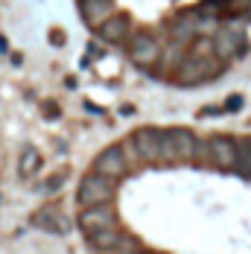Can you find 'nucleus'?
Listing matches in <instances>:
<instances>
[{
    "label": "nucleus",
    "mask_w": 251,
    "mask_h": 254,
    "mask_svg": "<svg viewBox=\"0 0 251 254\" xmlns=\"http://www.w3.org/2000/svg\"><path fill=\"white\" fill-rule=\"evenodd\" d=\"M222 70V59L219 56H190L187 62H181L178 67V82L184 85H199L204 79L216 76Z\"/></svg>",
    "instance_id": "1"
},
{
    "label": "nucleus",
    "mask_w": 251,
    "mask_h": 254,
    "mask_svg": "<svg viewBox=\"0 0 251 254\" xmlns=\"http://www.w3.org/2000/svg\"><path fill=\"white\" fill-rule=\"evenodd\" d=\"M76 199H79L82 207L111 202V199H114V181L100 176V173H91V176L82 178V184H79V190H76Z\"/></svg>",
    "instance_id": "2"
},
{
    "label": "nucleus",
    "mask_w": 251,
    "mask_h": 254,
    "mask_svg": "<svg viewBox=\"0 0 251 254\" xmlns=\"http://www.w3.org/2000/svg\"><path fill=\"white\" fill-rule=\"evenodd\" d=\"M126 47H128L131 62L140 64V67H152V64L161 59V53H164L161 41H158L152 32H131L128 41H126Z\"/></svg>",
    "instance_id": "3"
},
{
    "label": "nucleus",
    "mask_w": 251,
    "mask_h": 254,
    "mask_svg": "<svg viewBox=\"0 0 251 254\" xmlns=\"http://www.w3.org/2000/svg\"><path fill=\"white\" fill-rule=\"evenodd\" d=\"M204 164L231 170L237 164V140H231V137H210V140H204Z\"/></svg>",
    "instance_id": "4"
},
{
    "label": "nucleus",
    "mask_w": 251,
    "mask_h": 254,
    "mask_svg": "<svg viewBox=\"0 0 251 254\" xmlns=\"http://www.w3.org/2000/svg\"><path fill=\"white\" fill-rule=\"evenodd\" d=\"M131 167H128V161H126V155L120 146H108V149H102L97 155V161H94V173H100V176L111 178V181H117V178H123Z\"/></svg>",
    "instance_id": "5"
},
{
    "label": "nucleus",
    "mask_w": 251,
    "mask_h": 254,
    "mask_svg": "<svg viewBox=\"0 0 251 254\" xmlns=\"http://www.w3.org/2000/svg\"><path fill=\"white\" fill-rule=\"evenodd\" d=\"M79 225L82 231L94 234V231H102V228H117V213L114 207L105 202V204H91L79 213Z\"/></svg>",
    "instance_id": "6"
},
{
    "label": "nucleus",
    "mask_w": 251,
    "mask_h": 254,
    "mask_svg": "<svg viewBox=\"0 0 251 254\" xmlns=\"http://www.w3.org/2000/svg\"><path fill=\"white\" fill-rule=\"evenodd\" d=\"M243 47H246V32L240 26H222L213 38V53L219 59H225L231 53H240Z\"/></svg>",
    "instance_id": "7"
},
{
    "label": "nucleus",
    "mask_w": 251,
    "mask_h": 254,
    "mask_svg": "<svg viewBox=\"0 0 251 254\" xmlns=\"http://www.w3.org/2000/svg\"><path fill=\"white\" fill-rule=\"evenodd\" d=\"M117 15V3L114 0H82V18L91 29L102 26L108 18Z\"/></svg>",
    "instance_id": "8"
},
{
    "label": "nucleus",
    "mask_w": 251,
    "mask_h": 254,
    "mask_svg": "<svg viewBox=\"0 0 251 254\" xmlns=\"http://www.w3.org/2000/svg\"><path fill=\"white\" fill-rule=\"evenodd\" d=\"M88 240H91V246H94V249H100V252H117V249L131 246V240H128V237H123L117 228L94 231V234H88Z\"/></svg>",
    "instance_id": "9"
},
{
    "label": "nucleus",
    "mask_w": 251,
    "mask_h": 254,
    "mask_svg": "<svg viewBox=\"0 0 251 254\" xmlns=\"http://www.w3.org/2000/svg\"><path fill=\"white\" fill-rule=\"evenodd\" d=\"M97 32H100V38L105 44H126L128 41V35H131V26L126 18H108L102 26H97Z\"/></svg>",
    "instance_id": "10"
},
{
    "label": "nucleus",
    "mask_w": 251,
    "mask_h": 254,
    "mask_svg": "<svg viewBox=\"0 0 251 254\" xmlns=\"http://www.w3.org/2000/svg\"><path fill=\"white\" fill-rule=\"evenodd\" d=\"M35 222L44 225V228H50V231H56V234H62V231L67 228V222H64L59 213H53V210H41V213L35 216Z\"/></svg>",
    "instance_id": "11"
},
{
    "label": "nucleus",
    "mask_w": 251,
    "mask_h": 254,
    "mask_svg": "<svg viewBox=\"0 0 251 254\" xmlns=\"http://www.w3.org/2000/svg\"><path fill=\"white\" fill-rule=\"evenodd\" d=\"M35 170H38V152H35V149H26L24 161H21V173L29 176V173H35Z\"/></svg>",
    "instance_id": "12"
},
{
    "label": "nucleus",
    "mask_w": 251,
    "mask_h": 254,
    "mask_svg": "<svg viewBox=\"0 0 251 254\" xmlns=\"http://www.w3.org/2000/svg\"><path fill=\"white\" fill-rule=\"evenodd\" d=\"M111 254H146V252H137V249H131V246H126V249H117V252Z\"/></svg>",
    "instance_id": "13"
}]
</instances>
